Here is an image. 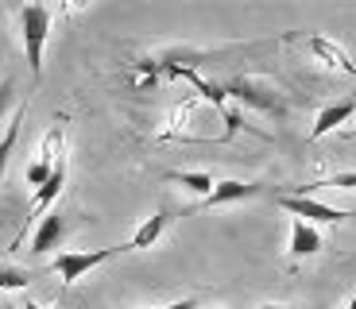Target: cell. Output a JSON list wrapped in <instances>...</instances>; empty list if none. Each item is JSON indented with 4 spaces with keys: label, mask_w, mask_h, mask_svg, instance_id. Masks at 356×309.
<instances>
[{
    "label": "cell",
    "mask_w": 356,
    "mask_h": 309,
    "mask_svg": "<svg viewBox=\"0 0 356 309\" xmlns=\"http://www.w3.org/2000/svg\"><path fill=\"white\" fill-rule=\"evenodd\" d=\"M252 197H264V185H259V182H241V178H225V182H213L209 197H202V209H217V205L252 201Z\"/></svg>",
    "instance_id": "obj_5"
},
{
    "label": "cell",
    "mask_w": 356,
    "mask_h": 309,
    "mask_svg": "<svg viewBox=\"0 0 356 309\" xmlns=\"http://www.w3.org/2000/svg\"><path fill=\"white\" fill-rule=\"evenodd\" d=\"M4 309H16V306H4Z\"/></svg>",
    "instance_id": "obj_23"
},
{
    "label": "cell",
    "mask_w": 356,
    "mask_h": 309,
    "mask_svg": "<svg viewBox=\"0 0 356 309\" xmlns=\"http://www.w3.org/2000/svg\"><path fill=\"white\" fill-rule=\"evenodd\" d=\"M259 309H291V306H259Z\"/></svg>",
    "instance_id": "obj_20"
},
{
    "label": "cell",
    "mask_w": 356,
    "mask_h": 309,
    "mask_svg": "<svg viewBox=\"0 0 356 309\" xmlns=\"http://www.w3.org/2000/svg\"><path fill=\"white\" fill-rule=\"evenodd\" d=\"M275 205L286 209L291 217H298V221H306V224H341V221H348V217H356V209H333V205L318 201L314 194H279Z\"/></svg>",
    "instance_id": "obj_3"
},
{
    "label": "cell",
    "mask_w": 356,
    "mask_h": 309,
    "mask_svg": "<svg viewBox=\"0 0 356 309\" xmlns=\"http://www.w3.org/2000/svg\"><path fill=\"white\" fill-rule=\"evenodd\" d=\"M167 182L186 185V190H194V194H202V197H209V190H213V174H202V170H170Z\"/></svg>",
    "instance_id": "obj_12"
},
{
    "label": "cell",
    "mask_w": 356,
    "mask_h": 309,
    "mask_svg": "<svg viewBox=\"0 0 356 309\" xmlns=\"http://www.w3.org/2000/svg\"><path fill=\"white\" fill-rule=\"evenodd\" d=\"M66 232H70V224H66L63 212H47L43 221H39L35 236H31V251H35V256H47V251H54V247L66 240Z\"/></svg>",
    "instance_id": "obj_6"
},
{
    "label": "cell",
    "mask_w": 356,
    "mask_h": 309,
    "mask_svg": "<svg viewBox=\"0 0 356 309\" xmlns=\"http://www.w3.org/2000/svg\"><path fill=\"white\" fill-rule=\"evenodd\" d=\"M341 135H345V140H356V128H348V132H341Z\"/></svg>",
    "instance_id": "obj_19"
},
{
    "label": "cell",
    "mask_w": 356,
    "mask_h": 309,
    "mask_svg": "<svg viewBox=\"0 0 356 309\" xmlns=\"http://www.w3.org/2000/svg\"><path fill=\"white\" fill-rule=\"evenodd\" d=\"M16 105V85H12L8 78H0V120H4V112Z\"/></svg>",
    "instance_id": "obj_17"
},
{
    "label": "cell",
    "mask_w": 356,
    "mask_h": 309,
    "mask_svg": "<svg viewBox=\"0 0 356 309\" xmlns=\"http://www.w3.org/2000/svg\"><path fill=\"white\" fill-rule=\"evenodd\" d=\"M221 93L232 97V101H241V105H248V108H259L264 116H286L291 112V105H286L283 93L271 89V85H264V81H256V78H232Z\"/></svg>",
    "instance_id": "obj_2"
},
{
    "label": "cell",
    "mask_w": 356,
    "mask_h": 309,
    "mask_svg": "<svg viewBox=\"0 0 356 309\" xmlns=\"http://www.w3.org/2000/svg\"><path fill=\"white\" fill-rule=\"evenodd\" d=\"M306 47H310L314 54H321V58L330 62V66H341V70H345V74H353V78H356V66H353V62H348V54L341 51V47L325 43V39H306Z\"/></svg>",
    "instance_id": "obj_11"
},
{
    "label": "cell",
    "mask_w": 356,
    "mask_h": 309,
    "mask_svg": "<svg viewBox=\"0 0 356 309\" xmlns=\"http://www.w3.org/2000/svg\"><path fill=\"white\" fill-rule=\"evenodd\" d=\"M31 283V271H19V267H0V290H24Z\"/></svg>",
    "instance_id": "obj_15"
},
{
    "label": "cell",
    "mask_w": 356,
    "mask_h": 309,
    "mask_svg": "<svg viewBox=\"0 0 356 309\" xmlns=\"http://www.w3.org/2000/svg\"><path fill=\"white\" fill-rule=\"evenodd\" d=\"M24 309H43V306H35V301H27V306Z\"/></svg>",
    "instance_id": "obj_21"
},
{
    "label": "cell",
    "mask_w": 356,
    "mask_h": 309,
    "mask_svg": "<svg viewBox=\"0 0 356 309\" xmlns=\"http://www.w3.org/2000/svg\"><path fill=\"white\" fill-rule=\"evenodd\" d=\"M120 251H124V244H120V247H97V251H63V256L51 263V271L63 274V286H74L81 274H89L93 267L108 263V259L120 256Z\"/></svg>",
    "instance_id": "obj_4"
},
{
    "label": "cell",
    "mask_w": 356,
    "mask_h": 309,
    "mask_svg": "<svg viewBox=\"0 0 356 309\" xmlns=\"http://www.w3.org/2000/svg\"><path fill=\"white\" fill-rule=\"evenodd\" d=\"M27 108L19 105L16 116L8 120V132H4V140H0V178H4V170H8V159H12V151H16V135H19V124H24Z\"/></svg>",
    "instance_id": "obj_14"
},
{
    "label": "cell",
    "mask_w": 356,
    "mask_h": 309,
    "mask_svg": "<svg viewBox=\"0 0 356 309\" xmlns=\"http://www.w3.org/2000/svg\"><path fill=\"white\" fill-rule=\"evenodd\" d=\"M152 309H197V298H182V301H170V306H152Z\"/></svg>",
    "instance_id": "obj_18"
},
{
    "label": "cell",
    "mask_w": 356,
    "mask_h": 309,
    "mask_svg": "<svg viewBox=\"0 0 356 309\" xmlns=\"http://www.w3.org/2000/svg\"><path fill=\"white\" fill-rule=\"evenodd\" d=\"M314 190H356V170H337L330 178H318L314 185H298L294 194H314Z\"/></svg>",
    "instance_id": "obj_13"
},
{
    "label": "cell",
    "mask_w": 356,
    "mask_h": 309,
    "mask_svg": "<svg viewBox=\"0 0 356 309\" xmlns=\"http://www.w3.org/2000/svg\"><path fill=\"white\" fill-rule=\"evenodd\" d=\"M345 309H356V294H353V301H348V306Z\"/></svg>",
    "instance_id": "obj_22"
},
{
    "label": "cell",
    "mask_w": 356,
    "mask_h": 309,
    "mask_svg": "<svg viewBox=\"0 0 356 309\" xmlns=\"http://www.w3.org/2000/svg\"><path fill=\"white\" fill-rule=\"evenodd\" d=\"M63 185H66V159L54 162L51 178H47L43 185L35 190V201H31V217H47V209L54 205V197L63 194Z\"/></svg>",
    "instance_id": "obj_7"
},
{
    "label": "cell",
    "mask_w": 356,
    "mask_h": 309,
    "mask_svg": "<svg viewBox=\"0 0 356 309\" xmlns=\"http://www.w3.org/2000/svg\"><path fill=\"white\" fill-rule=\"evenodd\" d=\"M353 112H356V101H337V105L321 108V112H318V124L310 128V140H321V135L337 132V128H341V124H345Z\"/></svg>",
    "instance_id": "obj_9"
},
{
    "label": "cell",
    "mask_w": 356,
    "mask_h": 309,
    "mask_svg": "<svg viewBox=\"0 0 356 309\" xmlns=\"http://www.w3.org/2000/svg\"><path fill=\"white\" fill-rule=\"evenodd\" d=\"M51 162H43V159H35V162H31V167H27V185H35V190H39V185H43L47 182V178H51Z\"/></svg>",
    "instance_id": "obj_16"
},
{
    "label": "cell",
    "mask_w": 356,
    "mask_h": 309,
    "mask_svg": "<svg viewBox=\"0 0 356 309\" xmlns=\"http://www.w3.org/2000/svg\"><path fill=\"white\" fill-rule=\"evenodd\" d=\"M318 251H321V232L306 221H294L291 224V256L306 259V256H318Z\"/></svg>",
    "instance_id": "obj_10"
},
{
    "label": "cell",
    "mask_w": 356,
    "mask_h": 309,
    "mask_svg": "<svg viewBox=\"0 0 356 309\" xmlns=\"http://www.w3.org/2000/svg\"><path fill=\"white\" fill-rule=\"evenodd\" d=\"M51 16L54 12L47 4H24L19 8V35H24V54H27V66L31 74H43V47L47 35H51Z\"/></svg>",
    "instance_id": "obj_1"
},
{
    "label": "cell",
    "mask_w": 356,
    "mask_h": 309,
    "mask_svg": "<svg viewBox=\"0 0 356 309\" xmlns=\"http://www.w3.org/2000/svg\"><path fill=\"white\" fill-rule=\"evenodd\" d=\"M167 224H170V212L167 209H159L155 217H147V221L136 228V236L124 244V251H140V247H152V244H159V236L167 232Z\"/></svg>",
    "instance_id": "obj_8"
}]
</instances>
